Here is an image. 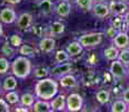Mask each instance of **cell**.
I'll return each mask as SVG.
<instances>
[{
	"mask_svg": "<svg viewBox=\"0 0 129 112\" xmlns=\"http://www.w3.org/2000/svg\"><path fill=\"white\" fill-rule=\"evenodd\" d=\"M58 91V85L56 81L52 79H41L35 85L36 98L49 101L56 95Z\"/></svg>",
	"mask_w": 129,
	"mask_h": 112,
	"instance_id": "6da1fadb",
	"label": "cell"
},
{
	"mask_svg": "<svg viewBox=\"0 0 129 112\" xmlns=\"http://www.w3.org/2000/svg\"><path fill=\"white\" fill-rule=\"evenodd\" d=\"M11 72L17 79H26L31 72V63L27 56H19L12 62Z\"/></svg>",
	"mask_w": 129,
	"mask_h": 112,
	"instance_id": "7a4b0ae2",
	"label": "cell"
},
{
	"mask_svg": "<svg viewBox=\"0 0 129 112\" xmlns=\"http://www.w3.org/2000/svg\"><path fill=\"white\" fill-rule=\"evenodd\" d=\"M103 37H105L103 33H89L80 36L79 42L85 48H91V47H95L102 43Z\"/></svg>",
	"mask_w": 129,
	"mask_h": 112,
	"instance_id": "3957f363",
	"label": "cell"
},
{
	"mask_svg": "<svg viewBox=\"0 0 129 112\" xmlns=\"http://www.w3.org/2000/svg\"><path fill=\"white\" fill-rule=\"evenodd\" d=\"M110 73L116 80H122L128 75V69L127 66L123 65L119 59H115V61H111Z\"/></svg>",
	"mask_w": 129,
	"mask_h": 112,
	"instance_id": "277c9868",
	"label": "cell"
},
{
	"mask_svg": "<svg viewBox=\"0 0 129 112\" xmlns=\"http://www.w3.org/2000/svg\"><path fill=\"white\" fill-rule=\"evenodd\" d=\"M83 106V98L78 93H72L66 98V108L68 111H80Z\"/></svg>",
	"mask_w": 129,
	"mask_h": 112,
	"instance_id": "5b68a950",
	"label": "cell"
},
{
	"mask_svg": "<svg viewBox=\"0 0 129 112\" xmlns=\"http://www.w3.org/2000/svg\"><path fill=\"white\" fill-rule=\"evenodd\" d=\"M109 8L110 12L113 16H122L128 11L129 7L127 2L121 1V0H111L109 2Z\"/></svg>",
	"mask_w": 129,
	"mask_h": 112,
	"instance_id": "8992f818",
	"label": "cell"
},
{
	"mask_svg": "<svg viewBox=\"0 0 129 112\" xmlns=\"http://www.w3.org/2000/svg\"><path fill=\"white\" fill-rule=\"evenodd\" d=\"M91 11L93 12V16L96 17V18H99V19H105L111 14L110 8H109V5L105 4L103 1L95 2Z\"/></svg>",
	"mask_w": 129,
	"mask_h": 112,
	"instance_id": "52a82bcc",
	"label": "cell"
},
{
	"mask_svg": "<svg viewBox=\"0 0 129 112\" xmlns=\"http://www.w3.org/2000/svg\"><path fill=\"white\" fill-rule=\"evenodd\" d=\"M112 43L116 47H118L119 49L128 48L129 47V36L127 31H119L116 35V37L112 39Z\"/></svg>",
	"mask_w": 129,
	"mask_h": 112,
	"instance_id": "ba28073f",
	"label": "cell"
},
{
	"mask_svg": "<svg viewBox=\"0 0 129 112\" xmlns=\"http://www.w3.org/2000/svg\"><path fill=\"white\" fill-rule=\"evenodd\" d=\"M15 20H17V14L12 8H4L0 11V21L4 24H11Z\"/></svg>",
	"mask_w": 129,
	"mask_h": 112,
	"instance_id": "9c48e42d",
	"label": "cell"
},
{
	"mask_svg": "<svg viewBox=\"0 0 129 112\" xmlns=\"http://www.w3.org/2000/svg\"><path fill=\"white\" fill-rule=\"evenodd\" d=\"M33 24V16L28 12H24L17 18V26L20 29H27Z\"/></svg>",
	"mask_w": 129,
	"mask_h": 112,
	"instance_id": "30bf717a",
	"label": "cell"
},
{
	"mask_svg": "<svg viewBox=\"0 0 129 112\" xmlns=\"http://www.w3.org/2000/svg\"><path fill=\"white\" fill-rule=\"evenodd\" d=\"M71 68H72L71 63H64V64H61V65H57L56 67H54L51 71V74L54 76H57V78H62V76L70 73Z\"/></svg>",
	"mask_w": 129,
	"mask_h": 112,
	"instance_id": "8fae6325",
	"label": "cell"
},
{
	"mask_svg": "<svg viewBox=\"0 0 129 112\" xmlns=\"http://www.w3.org/2000/svg\"><path fill=\"white\" fill-rule=\"evenodd\" d=\"M66 105V98L64 95H58L56 98H53L51 101L52 111H62L64 110Z\"/></svg>",
	"mask_w": 129,
	"mask_h": 112,
	"instance_id": "7c38bea8",
	"label": "cell"
},
{
	"mask_svg": "<svg viewBox=\"0 0 129 112\" xmlns=\"http://www.w3.org/2000/svg\"><path fill=\"white\" fill-rule=\"evenodd\" d=\"M39 48L44 53H51L55 48V41L53 38H49V37L43 38L39 42Z\"/></svg>",
	"mask_w": 129,
	"mask_h": 112,
	"instance_id": "4fadbf2b",
	"label": "cell"
},
{
	"mask_svg": "<svg viewBox=\"0 0 129 112\" xmlns=\"http://www.w3.org/2000/svg\"><path fill=\"white\" fill-rule=\"evenodd\" d=\"M55 11L59 17H68L71 12V6L68 1L63 0V1L57 5V7L55 8Z\"/></svg>",
	"mask_w": 129,
	"mask_h": 112,
	"instance_id": "5bb4252c",
	"label": "cell"
},
{
	"mask_svg": "<svg viewBox=\"0 0 129 112\" xmlns=\"http://www.w3.org/2000/svg\"><path fill=\"white\" fill-rule=\"evenodd\" d=\"M83 46L80 42H72L71 44H69V46L66 47V52L70 54V56H78L82 53Z\"/></svg>",
	"mask_w": 129,
	"mask_h": 112,
	"instance_id": "9a60e30c",
	"label": "cell"
},
{
	"mask_svg": "<svg viewBox=\"0 0 129 112\" xmlns=\"http://www.w3.org/2000/svg\"><path fill=\"white\" fill-rule=\"evenodd\" d=\"M59 84H61L63 88H75L78 85V81L71 74H66V75L62 76L59 80Z\"/></svg>",
	"mask_w": 129,
	"mask_h": 112,
	"instance_id": "2e32d148",
	"label": "cell"
},
{
	"mask_svg": "<svg viewBox=\"0 0 129 112\" xmlns=\"http://www.w3.org/2000/svg\"><path fill=\"white\" fill-rule=\"evenodd\" d=\"M33 110L36 112H49L52 111V106H51V103H48V101L41 99V100L36 101L34 103Z\"/></svg>",
	"mask_w": 129,
	"mask_h": 112,
	"instance_id": "e0dca14e",
	"label": "cell"
},
{
	"mask_svg": "<svg viewBox=\"0 0 129 112\" xmlns=\"http://www.w3.org/2000/svg\"><path fill=\"white\" fill-rule=\"evenodd\" d=\"M119 53H120V49L118 47H116L115 45L113 46H110V47H107L103 52L105 54V57L108 61H115V59H118L119 57Z\"/></svg>",
	"mask_w": 129,
	"mask_h": 112,
	"instance_id": "ac0fdd59",
	"label": "cell"
},
{
	"mask_svg": "<svg viewBox=\"0 0 129 112\" xmlns=\"http://www.w3.org/2000/svg\"><path fill=\"white\" fill-rule=\"evenodd\" d=\"M95 98H96V101H98L101 105L107 104L110 101V92H109L108 90H100V91L95 94Z\"/></svg>",
	"mask_w": 129,
	"mask_h": 112,
	"instance_id": "d6986e66",
	"label": "cell"
},
{
	"mask_svg": "<svg viewBox=\"0 0 129 112\" xmlns=\"http://www.w3.org/2000/svg\"><path fill=\"white\" fill-rule=\"evenodd\" d=\"M128 108V103H126L125 101L121 99V100H117L112 103L110 110L112 112H126Z\"/></svg>",
	"mask_w": 129,
	"mask_h": 112,
	"instance_id": "ffe728a7",
	"label": "cell"
},
{
	"mask_svg": "<svg viewBox=\"0 0 129 112\" xmlns=\"http://www.w3.org/2000/svg\"><path fill=\"white\" fill-rule=\"evenodd\" d=\"M2 88L6 91H12L17 88V80L14 76H8L6 80L4 81V84H2Z\"/></svg>",
	"mask_w": 129,
	"mask_h": 112,
	"instance_id": "44dd1931",
	"label": "cell"
},
{
	"mask_svg": "<svg viewBox=\"0 0 129 112\" xmlns=\"http://www.w3.org/2000/svg\"><path fill=\"white\" fill-rule=\"evenodd\" d=\"M35 102V96L30 93H24L20 96V104L23 106H33Z\"/></svg>",
	"mask_w": 129,
	"mask_h": 112,
	"instance_id": "7402d4cb",
	"label": "cell"
},
{
	"mask_svg": "<svg viewBox=\"0 0 129 112\" xmlns=\"http://www.w3.org/2000/svg\"><path fill=\"white\" fill-rule=\"evenodd\" d=\"M75 1H76V5L84 11H91L94 4H95L94 0H75Z\"/></svg>",
	"mask_w": 129,
	"mask_h": 112,
	"instance_id": "603a6c76",
	"label": "cell"
},
{
	"mask_svg": "<svg viewBox=\"0 0 129 112\" xmlns=\"http://www.w3.org/2000/svg\"><path fill=\"white\" fill-rule=\"evenodd\" d=\"M38 6L44 15H48L53 11V4H52L51 0H42Z\"/></svg>",
	"mask_w": 129,
	"mask_h": 112,
	"instance_id": "cb8c5ba5",
	"label": "cell"
},
{
	"mask_svg": "<svg viewBox=\"0 0 129 112\" xmlns=\"http://www.w3.org/2000/svg\"><path fill=\"white\" fill-rule=\"evenodd\" d=\"M49 29H51V33L53 35H61L64 33L65 26H64V24H62V22H59V21H54L53 24L51 25Z\"/></svg>",
	"mask_w": 129,
	"mask_h": 112,
	"instance_id": "d4e9b609",
	"label": "cell"
},
{
	"mask_svg": "<svg viewBox=\"0 0 129 112\" xmlns=\"http://www.w3.org/2000/svg\"><path fill=\"white\" fill-rule=\"evenodd\" d=\"M118 59L126 66H129V48H123L120 49V53H119Z\"/></svg>",
	"mask_w": 129,
	"mask_h": 112,
	"instance_id": "484cf974",
	"label": "cell"
},
{
	"mask_svg": "<svg viewBox=\"0 0 129 112\" xmlns=\"http://www.w3.org/2000/svg\"><path fill=\"white\" fill-rule=\"evenodd\" d=\"M70 59V54L66 51H57L55 54V61L57 63H64Z\"/></svg>",
	"mask_w": 129,
	"mask_h": 112,
	"instance_id": "4316f807",
	"label": "cell"
},
{
	"mask_svg": "<svg viewBox=\"0 0 129 112\" xmlns=\"http://www.w3.org/2000/svg\"><path fill=\"white\" fill-rule=\"evenodd\" d=\"M6 101L10 104H16L18 101H20V98L15 91H9L6 94Z\"/></svg>",
	"mask_w": 129,
	"mask_h": 112,
	"instance_id": "83f0119b",
	"label": "cell"
},
{
	"mask_svg": "<svg viewBox=\"0 0 129 112\" xmlns=\"http://www.w3.org/2000/svg\"><path fill=\"white\" fill-rule=\"evenodd\" d=\"M19 53L23 56H31L35 53V49L30 45H21L20 49H19Z\"/></svg>",
	"mask_w": 129,
	"mask_h": 112,
	"instance_id": "f1b7e54d",
	"label": "cell"
},
{
	"mask_svg": "<svg viewBox=\"0 0 129 112\" xmlns=\"http://www.w3.org/2000/svg\"><path fill=\"white\" fill-rule=\"evenodd\" d=\"M48 73L49 72L46 67H37V68H35L34 75H35V78H37V79H44L48 75Z\"/></svg>",
	"mask_w": 129,
	"mask_h": 112,
	"instance_id": "f546056e",
	"label": "cell"
},
{
	"mask_svg": "<svg viewBox=\"0 0 129 112\" xmlns=\"http://www.w3.org/2000/svg\"><path fill=\"white\" fill-rule=\"evenodd\" d=\"M119 29H117L115 26H112V25H110V26L107 28V30H106V33H105V35L108 38H110V39H113L116 37V35H117L118 33H119Z\"/></svg>",
	"mask_w": 129,
	"mask_h": 112,
	"instance_id": "4dcf8cb0",
	"label": "cell"
},
{
	"mask_svg": "<svg viewBox=\"0 0 129 112\" xmlns=\"http://www.w3.org/2000/svg\"><path fill=\"white\" fill-rule=\"evenodd\" d=\"M9 68V62L6 57H0V74H5Z\"/></svg>",
	"mask_w": 129,
	"mask_h": 112,
	"instance_id": "1f68e13d",
	"label": "cell"
},
{
	"mask_svg": "<svg viewBox=\"0 0 129 112\" xmlns=\"http://www.w3.org/2000/svg\"><path fill=\"white\" fill-rule=\"evenodd\" d=\"M21 43H23V38H21L19 35L15 34V35H12V36L10 37V44H11V46L18 47V46H20V45H21Z\"/></svg>",
	"mask_w": 129,
	"mask_h": 112,
	"instance_id": "d6a6232c",
	"label": "cell"
},
{
	"mask_svg": "<svg viewBox=\"0 0 129 112\" xmlns=\"http://www.w3.org/2000/svg\"><path fill=\"white\" fill-rule=\"evenodd\" d=\"M1 51H2V53H4L6 56H11L12 53H14V49L11 48L10 45H9L8 43H6V44L4 45V46H2Z\"/></svg>",
	"mask_w": 129,
	"mask_h": 112,
	"instance_id": "836d02e7",
	"label": "cell"
},
{
	"mask_svg": "<svg viewBox=\"0 0 129 112\" xmlns=\"http://www.w3.org/2000/svg\"><path fill=\"white\" fill-rule=\"evenodd\" d=\"M9 105L4 99H0V112H9Z\"/></svg>",
	"mask_w": 129,
	"mask_h": 112,
	"instance_id": "e575fe53",
	"label": "cell"
},
{
	"mask_svg": "<svg viewBox=\"0 0 129 112\" xmlns=\"http://www.w3.org/2000/svg\"><path fill=\"white\" fill-rule=\"evenodd\" d=\"M121 99H122L126 103L129 104V88H127L125 91L122 92V94H121Z\"/></svg>",
	"mask_w": 129,
	"mask_h": 112,
	"instance_id": "d590c367",
	"label": "cell"
},
{
	"mask_svg": "<svg viewBox=\"0 0 129 112\" xmlns=\"http://www.w3.org/2000/svg\"><path fill=\"white\" fill-rule=\"evenodd\" d=\"M123 20H125L126 25L129 27V11H127L125 15H123Z\"/></svg>",
	"mask_w": 129,
	"mask_h": 112,
	"instance_id": "8d00e7d4",
	"label": "cell"
},
{
	"mask_svg": "<svg viewBox=\"0 0 129 112\" xmlns=\"http://www.w3.org/2000/svg\"><path fill=\"white\" fill-rule=\"evenodd\" d=\"M15 111H16V112H28V109H27V108H16V109H15Z\"/></svg>",
	"mask_w": 129,
	"mask_h": 112,
	"instance_id": "74e56055",
	"label": "cell"
},
{
	"mask_svg": "<svg viewBox=\"0 0 129 112\" xmlns=\"http://www.w3.org/2000/svg\"><path fill=\"white\" fill-rule=\"evenodd\" d=\"M8 4H11V5H17V4H19V2L21 1V0H6Z\"/></svg>",
	"mask_w": 129,
	"mask_h": 112,
	"instance_id": "f35d334b",
	"label": "cell"
},
{
	"mask_svg": "<svg viewBox=\"0 0 129 112\" xmlns=\"http://www.w3.org/2000/svg\"><path fill=\"white\" fill-rule=\"evenodd\" d=\"M2 34H4V29H2V26H1V24H0V37L2 36Z\"/></svg>",
	"mask_w": 129,
	"mask_h": 112,
	"instance_id": "ab89813d",
	"label": "cell"
},
{
	"mask_svg": "<svg viewBox=\"0 0 129 112\" xmlns=\"http://www.w3.org/2000/svg\"><path fill=\"white\" fill-rule=\"evenodd\" d=\"M95 2H101V1H103V0H94Z\"/></svg>",
	"mask_w": 129,
	"mask_h": 112,
	"instance_id": "60d3db41",
	"label": "cell"
},
{
	"mask_svg": "<svg viewBox=\"0 0 129 112\" xmlns=\"http://www.w3.org/2000/svg\"><path fill=\"white\" fill-rule=\"evenodd\" d=\"M121 1H125V2H129V0H121Z\"/></svg>",
	"mask_w": 129,
	"mask_h": 112,
	"instance_id": "b9f144b4",
	"label": "cell"
},
{
	"mask_svg": "<svg viewBox=\"0 0 129 112\" xmlns=\"http://www.w3.org/2000/svg\"><path fill=\"white\" fill-rule=\"evenodd\" d=\"M127 112H129V104H128V108H127Z\"/></svg>",
	"mask_w": 129,
	"mask_h": 112,
	"instance_id": "7bdbcfd3",
	"label": "cell"
},
{
	"mask_svg": "<svg viewBox=\"0 0 129 112\" xmlns=\"http://www.w3.org/2000/svg\"><path fill=\"white\" fill-rule=\"evenodd\" d=\"M127 69H128V75H129V66L127 67Z\"/></svg>",
	"mask_w": 129,
	"mask_h": 112,
	"instance_id": "ee69618b",
	"label": "cell"
},
{
	"mask_svg": "<svg viewBox=\"0 0 129 112\" xmlns=\"http://www.w3.org/2000/svg\"><path fill=\"white\" fill-rule=\"evenodd\" d=\"M65 1H69V0H65Z\"/></svg>",
	"mask_w": 129,
	"mask_h": 112,
	"instance_id": "f6af8a7d",
	"label": "cell"
},
{
	"mask_svg": "<svg viewBox=\"0 0 129 112\" xmlns=\"http://www.w3.org/2000/svg\"><path fill=\"white\" fill-rule=\"evenodd\" d=\"M0 94H1V92H0Z\"/></svg>",
	"mask_w": 129,
	"mask_h": 112,
	"instance_id": "bcb514c9",
	"label": "cell"
},
{
	"mask_svg": "<svg viewBox=\"0 0 129 112\" xmlns=\"http://www.w3.org/2000/svg\"><path fill=\"white\" fill-rule=\"evenodd\" d=\"M128 48H129V47H128Z\"/></svg>",
	"mask_w": 129,
	"mask_h": 112,
	"instance_id": "7dc6e473",
	"label": "cell"
}]
</instances>
